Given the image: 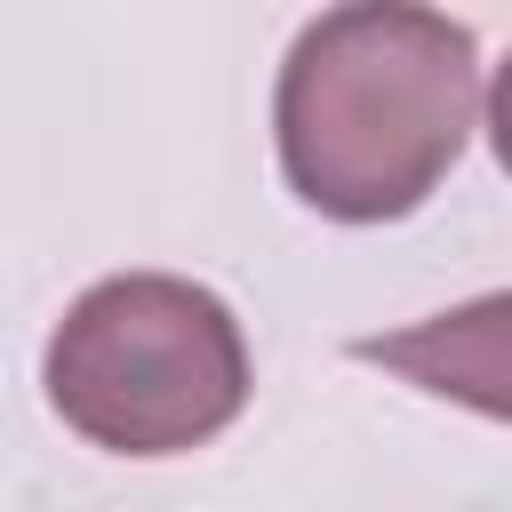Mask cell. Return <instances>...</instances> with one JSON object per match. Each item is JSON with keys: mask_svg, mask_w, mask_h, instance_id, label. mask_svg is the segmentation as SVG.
Returning <instances> with one entry per match:
<instances>
[{"mask_svg": "<svg viewBox=\"0 0 512 512\" xmlns=\"http://www.w3.org/2000/svg\"><path fill=\"white\" fill-rule=\"evenodd\" d=\"M488 144H496V160L512 176V56L496 64V88H488Z\"/></svg>", "mask_w": 512, "mask_h": 512, "instance_id": "4", "label": "cell"}, {"mask_svg": "<svg viewBox=\"0 0 512 512\" xmlns=\"http://www.w3.org/2000/svg\"><path fill=\"white\" fill-rule=\"evenodd\" d=\"M480 120V48L440 8L360 0L296 32L272 96L280 176L336 224H392L432 200Z\"/></svg>", "mask_w": 512, "mask_h": 512, "instance_id": "1", "label": "cell"}, {"mask_svg": "<svg viewBox=\"0 0 512 512\" xmlns=\"http://www.w3.org/2000/svg\"><path fill=\"white\" fill-rule=\"evenodd\" d=\"M48 408L112 456H184L248 408V336L232 304L176 272H112L40 352Z\"/></svg>", "mask_w": 512, "mask_h": 512, "instance_id": "2", "label": "cell"}, {"mask_svg": "<svg viewBox=\"0 0 512 512\" xmlns=\"http://www.w3.org/2000/svg\"><path fill=\"white\" fill-rule=\"evenodd\" d=\"M352 352L368 368L432 392V400H456V408H480V416L512 424V288L448 304V312H432L416 328H392V336H360Z\"/></svg>", "mask_w": 512, "mask_h": 512, "instance_id": "3", "label": "cell"}]
</instances>
